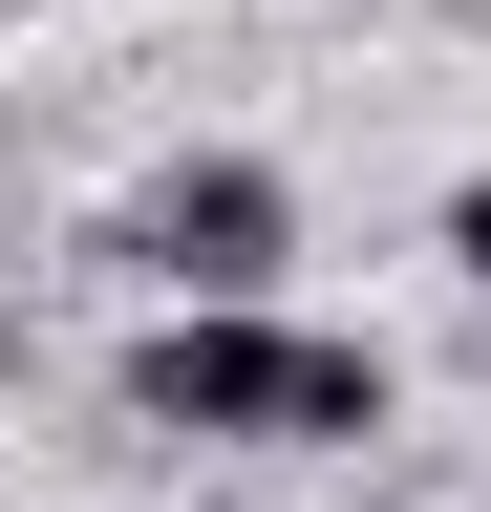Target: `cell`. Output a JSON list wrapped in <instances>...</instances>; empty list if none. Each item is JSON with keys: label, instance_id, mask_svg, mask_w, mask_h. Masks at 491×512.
<instances>
[{"label": "cell", "instance_id": "1", "mask_svg": "<svg viewBox=\"0 0 491 512\" xmlns=\"http://www.w3.org/2000/svg\"><path fill=\"white\" fill-rule=\"evenodd\" d=\"M129 427L150 448H363V427H385V342L257 320V299H171L129 342Z\"/></svg>", "mask_w": 491, "mask_h": 512}, {"label": "cell", "instance_id": "3", "mask_svg": "<svg viewBox=\"0 0 491 512\" xmlns=\"http://www.w3.org/2000/svg\"><path fill=\"white\" fill-rule=\"evenodd\" d=\"M449 256H470V299H491V171H470V192H449Z\"/></svg>", "mask_w": 491, "mask_h": 512}, {"label": "cell", "instance_id": "2", "mask_svg": "<svg viewBox=\"0 0 491 512\" xmlns=\"http://www.w3.org/2000/svg\"><path fill=\"white\" fill-rule=\"evenodd\" d=\"M278 256H299V192L257 150H193L129 192V278H171V299H278Z\"/></svg>", "mask_w": 491, "mask_h": 512}]
</instances>
